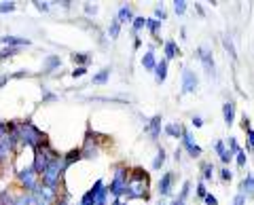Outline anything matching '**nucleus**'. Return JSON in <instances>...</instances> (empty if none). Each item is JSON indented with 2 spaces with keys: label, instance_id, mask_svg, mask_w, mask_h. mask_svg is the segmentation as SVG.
Instances as JSON below:
<instances>
[{
  "label": "nucleus",
  "instance_id": "1",
  "mask_svg": "<svg viewBox=\"0 0 254 205\" xmlns=\"http://www.w3.org/2000/svg\"><path fill=\"white\" fill-rule=\"evenodd\" d=\"M17 138H19V142L23 146H30V148H34V151L41 148V146H49L47 136L38 127H34L30 121L17 125Z\"/></svg>",
  "mask_w": 254,
  "mask_h": 205
},
{
  "label": "nucleus",
  "instance_id": "2",
  "mask_svg": "<svg viewBox=\"0 0 254 205\" xmlns=\"http://www.w3.org/2000/svg\"><path fill=\"white\" fill-rule=\"evenodd\" d=\"M66 161H64V156H60V159H55L51 165H49V169H47L43 173V186L47 188H51V191H55V188L60 186V180H62V173L66 171Z\"/></svg>",
  "mask_w": 254,
  "mask_h": 205
},
{
  "label": "nucleus",
  "instance_id": "3",
  "mask_svg": "<svg viewBox=\"0 0 254 205\" xmlns=\"http://www.w3.org/2000/svg\"><path fill=\"white\" fill-rule=\"evenodd\" d=\"M55 159H60V154L55 153L51 146H41V148L34 151V165H32V167H34V171L38 173V176H43Z\"/></svg>",
  "mask_w": 254,
  "mask_h": 205
},
{
  "label": "nucleus",
  "instance_id": "4",
  "mask_svg": "<svg viewBox=\"0 0 254 205\" xmlns=\"http://www.w3.org/2000/svg\"><path fill=\"white\" fill-rule=\"evenodd\" d=\"M127 186H129V169H127L125 165H119V167L115 169V178H113V182H110L108 191L115 199H119V197L125 195Z\"/></svg>",
  "mask_w": 254,
  "mask_h": 205
},
{
  "label": "nucleus",
  "instance_id": "5",
  "mask_svg": "<svg viewBox=\"0 0 254 205\" xmlns=\"http://www.w3.org/2000/svg\"><path fill=\"white\" fill-rule=\"evenodd\" d=\"M17 178H19V184L26 188L28 193H34V191H36V186L41 184V182H38V173L34 171V167L21 169V171L17 173Z\"/></svg>",
  "mask_w": 254,
  "mask_h": 205
},
{
  "label": "nucleus",
  "instance_id": "6",
  "mask_svg": "<svg viewBox=\"0 0 254 205\" xmlns=\"http://www.w3.org/2000/svg\"><path fill=\"white\" fill-rule=\"evenodd\" d=\"M182 146H185V151L189 153L190 159H197V156H201V148L197 146L193 133H190L189 129H185V133H182Z\"/></svg>",
  "mask_w": 254,
  "mask_h": 205
},
{
  "label": "nucleus",
  "instance_id": "7",
  "mask_svg": "<svg viewBox=\"0 0 254 205\" xmlns=\"http://www.w3.org/2000/svg\"><path fill=\"white\" fill-rule=\"evenodd\" d=\"M197 85H199V81H197V74L193 70L189 68L182 70V93H193L197 89Z\"/></svg>",
  "mask_w": 254,
  "mask_h": 205
},
{
  "label": "nucleus",
  "instance_id": "8",
  "mask_svg": "<svg viewBox=\"0 0 254 205\" xmlns=\"http://www.w3.org/2000/svg\"><path fill=\"white\" fill-rule=\"evenodd\" d=\"M125 197L127 199H148V191L144 184H138V182H129V186H127L125 191Z\"/></svg>",
  "mask_w": 254,
  "mask_h": 205
},
{
  "label": "nucleus",
  "instance_id": "9",
  "mask_svg": "<svg viewBox=\"0 0 254 205\" xmlns=\"http://www.w3.org/2000/svg\"><path fill=\"white\" fill-rule=\"evenodd\" d=\"M0 45L9 47V49H21V47H30L32 41L30 38H21V36H0Z\"/></svg>",
  "mask_w": 254,
  "mask_h": 205
},
{
  "label": "nucleus",
  "instance_id": "10",
  "mask_svg": "<svg viewBox=\"0 0 254 205\" xmlns=\"http://www.w3.org/2000/svg\"><path fill=\"white\" fill-rule=\"evenodd\" d=\"M102 188H104V182L102 180H95V184L83 195V199H81V205H93L95 199H98V195L102 193Z\"/></svg>",
  "mask_w": 254,
  "mask_h": 205
},
{
  "label": "nucleus",
  "instance_id": "11",
  "mask_svg": "<svg viewBox=\"0 0 254 205\" xmlns=\"http://www.w3.org/2000/svg\"><path fill=\"white\" fill-rule=\"evenodd\" d=\"M197 55L201 57V64L205 68V72H208L210 76H214V57H212V51L208 49V47H199V49H197Z\"/></svg>",
  "mask_w": 254,
  "mask_h": 205
},
{
  "label": "nucleus",
  "instance_id": "12",
  "mask_svg": "<svg viewBox=\"0 0 254 205\" xmlns=\"http://www.w3.org/2000/svg\"><path fill=\"white\" fill-rule=\"evenodd\" d=\"M174 180H176V176H174L172 171H168L165 176L159 180V193H161V197H168L172 193V186H174Z\"/></svg>",
  "mask_w": 254,
  "mask_h": 205
},
{
  "label": "nucleus",
  "instance_id": "13",
  "mask_svg": "<svg viewBox=\"0 0 254 205\" xmlns=\"http://www.w3.org/2000/svg\"><path fill=\"white\" fill-rule=\"evenodd\" d=\"M58 68H62V59L58 57V55H49V57L43 61L41 72H43V74H51L53 70H58Z\"/></svg>",
  "mask_w": 254,
  "mask_h": 205
},
{
  "label": "nucleus",
  "instance_id": "14",
  "mask_svg": "<svg viewBox=\"0 0 254 205\" xmlns=\"http://www.w3.org/2000/svg\"><path fill=\"white\" fill-rule=\"evenodd\" d=\"M146 133L150 136V140H157L159 138V133H161V116H153V119L148 121V127H144Z\"/></svg>",
  "mask_w": 254,
  "mask_h": 205
},
{
  "label": "nucleus",
  "instance_id": "15",
  "mask_svg": "<svg viewBox=\"0 0 254 205\" xmlns=\"http://www.w3.org/2000/svg\"><path fill=\"white\" fill-rule=\"evenodd\" d=\"M222 119H225L227 127L233 125V121H235V104L233 102H225V104H222Z\"/></svg>",
  "mask_w": 254,
  "mask_h": 205
},
{
  "label": "nucleus",
  "instance_id": "16",
  "mask_svg": "<svg viewBox=\"0 0 254 205\" xmlns=\"http://www.w3.org/2000/svg\"><path fill=\"white\" fill-rule=\"evenodd\" d=\"M214 151H216V153H218V156H220V161H222V163H225V165H227L229 161H231V159H233V153H231V151H227V148H225V142H220V140H218V142H214Z\"/></svg>",
  "mask_w": 254,
  "mask_h": 205
},
{
  "label": "nucleus",
  "instance_id": "17",
  "mask_svg": "<svg viewBox=\"0 0 254 205\" xmlns=\"http://www.w3.org/2000/svg\"><path fill=\"white\" fill-rule=\"evenodd\" d=\"M165 78H168V59H161L157 61V68H155V81L161 85L165 83Z\"/></svg>",
  "mask_w": 254,
  "mask_h": 205
},
{
  "label": "nucleus",
  "instance_id": "18",
  "mask_svg": "<svg viewBox=\"0 0 254 205\" xmlns=\"http://www.w3.org/2000/svg\"><path fill=\"white\" fill-rule=\"evenodd\" d=\"M146 180H148V171H144L142 167H133V169H129V182L146 184Z\"/></svg>",
  "mask_w": 254,
  "mask_h": 205
},
{
  "label": "nucleus",
  "instance_id": "19",
  "mask_svg": "<svg viewBox=\"0 0 254 205\" xmlns=\"http://www.w3.org/2000/svg\"><path fill=\"white\" fill-rule=\"evenodd\" d=\"M163 131H165V136H170V138H176V140H182V133H185V127L178 123H170V125H165L163 127Z\"/></svg>",
  "mask_w": 254,
  "mask_h": 205
},
{
  "label": "nucleus",
  "instance_id": "20",
  "mask_svg": "<svg viewBox=\"0 0 254 205\" xmlns=\"http://www.w3.org/2000/svg\"><path fill=\"white\" fill-rule=\"evenodd\" d=\"M81 154H83V159H93L98 154V144H91V140H85Z\"/></svg>",
  "mask_w": 254,
  "mask_h": 205
},
{
  "label": "nucleus",
  "instance_id": "21",
  "mask_svg": "<svg viewBox=\"0 0 254 205\" xmlns=\"http://www.w3.org/2000/svg\"><path fill=\"white\" fill-rule=\"evenodd\" d=\"M108 78H110V68H102L98 74L91 76V83H93V85H106Z\"/></svg>",
  "mask_w": 254,
  "mask_h": 205
},
{
  "label": "nucleus",
  "instance_id": "22",
  "mask_svg": "<svg viewBox=\"0 0 254 205\" xmlns=\"http://www.w3.org/2000/svg\"><path fill=\"white\" fill-rule=\"evenodd\" d=\"M165 59H174L176 55H180V49H178V43L174 41H165Z\"/></svg>",
  "mask_w": 254,
  "mask_h": 205
},
{
  "label": "nucleus",
  "instance_id": "23",
  "mask_svg": "<svg viewBox=\"0 0 254 205\" xmlns=\"http://www.w3.org/2000/svg\"><path fill=\"white\" fill-rule=\"evenodd\" d=\"M117 19L125 23V21H133V13H131V6L129 4H121V9H119V15Z\"/></svg>",
  "mask_w": 254,
  "mask_h": 205
},
{
  "label": "nucleus",
  "instance_id": "24",
  "mask_svg": "<svg viewBox=\"0 0 254 205\" xmlns=\"http://www.w3.org/2000/svg\"><path fill=\"white\" fill-rule=\"evenodd\" d=\"M142 66H144L146 70H155V68H157V61H155V53H153V49H148V51L144 53V57H142Z\"/></svg>",
  "mask_w": 254,
  "mask_h": 205
},
{
  "label": "nucleus",
  "instance_id": "25",
  "mask_svg": "<svg viewBox=\"0 0 254 205\" xmlns=\"http://www.w3.org/2000/svg\"><path fill=\"white\" fill-rule=\"evenodd\" d=\"M72 61L78 64L81 68H87V64L91 61V55L89 53H72Z\"/></svg>",
  "mask_w": 254,
  "mask_h": 205
},
{
  "label": "nucleus",
  "instance_id": "26",
  "mask_svg": "<svg viewBox=\"0 0 254 205\" xmlns=\"http://www.w3.org/2000/svg\"><path fill=\"white\" fill-rule=\"evenodd\" d=\"M13 205H38V201L34 195H19Z\"/></svg>",
  "mask_w": 254,
  "mask_h": 205
},
{
  "label": "nucleus",
  "instance_id": "27",
  "mask_svg": "<svg viewBox=\"0 0 254 205\" xmlns=\"http://www.w3.org/2000/svg\"><path fill=\"white\" fill-rule=\"evenodd\" d=\"M83 159V154H81V151H70V153H66L64 154V161H66V165H72V163H76V161H81Z\"/></svg>",
  "mask_w": 254,
  "mask_h": 205
},
{
  "label": "nucleus",
  "instance_id": "28",
  "mask_svg": "<svg viewBox=\"0 0 254 205\" xmlns=\"http://www.w3.org/2000/svg\"><path fill=\"white\" fill-rule=\"evenodd\" d=\"M214 176V165L212 163H203L201 165V180L203 182H208V180H212Z\"/></svg>",
  "mask_w": 254,
  "mask_h": 205
},
{
  "label": "nucleus",
  "instance_id": "29",
  "mask_svg": "<svg viewBox=\"0 0 254 205\" xmlns=\"http://www.w3.org/2000/svg\"><path fill=\"white\" fill-rule=\"evenodd\" d=\"M165 156H168V154H165V151H163V148H159L157 154H155V159H153V169H161V165L165 163Z\"/></svg>",
  "mask_w": 254,
  "mask_h": 205
},
{
  "label": "nucleus",
  "instance_id": "30",
  "mask_svg": "<svg viewBox=\"0 0 254 205\" xmlns=\"http://www.w3.org/2000/svg\"><path fill=\"white\" fill-rule=\"evenodd\" d=\"M242 191L246 195H254V178L252 176H246V180L242 182Z\"/></svg>",
  "mask_w": 254,
  "mask_h": 205
},
{
  "label": "nucleus",
  "instance_id": "31",
  "mask_svg": "<svg viewBox=\"0 0 254 205\" xmlns=\"http://www.w3.org/2000/svg\"><path fill=\"white\" fill-rule=\"evenodd\" d=\"M106 32H108V36H110V38H117V36H119V32H121V21L115 19V21L108 26Z\"/></svg>",
  "mask_w": 254,
  "mask_h": 205
},
{
  "label": "nucleus",
  "instance_id": "32",
  "mask_svg": "<svg viewBox=\"0 0 254 205\" xmlns=\"http://www.w3.org/2000/svg\"><path fill=\"white\" fill-rule=\"evenodd\" d=\"M146 28H148L150 34H157L159 28H161V21H159V19H148V21H146Z\"/></svg>",
  "mask_w": 254,
  "mask_h": 205
},
{
  "label": "nucleus",
  "instance_id": "33",
  "mask_svg": "<svg viewBox=\"0 0 254 205\" xmlns=\"http://www.w3.org/2000/svg\"><path fill=\"white\" fill-rule=\"evenodd\" d=\"M146 17H136V19H133L131 23H133V32H140V30H144L146 28Z\"/></svg>",
  "mask_w": 254,
  "mask_h": 205
},
{
  "label": "nucleus",
  "instance_id": "34",
  "mask_svg": "<svg viewBox=\"0 0 254 205\" xmlns=\"http://www.w3.org/2000/svg\"><path fill=\"white\" fill-rule=\"evenodd\" d=\"M13 11H17V4L15 2H0V15L2 13H13Z\"/></svg>",
  "mask_w": 254,
  "mask_h": 205
},
{
  "label": "nucleus",
  "instance_id": "35",
  "mask_svg": "<svg viewBox=\"0 0 254 205\" xmlns=\"http://www.w3.org/2000/svg\"><path fill=\"white\" fill-rule=\"evenodd\" d=\"M13 203H15V201H13L11 193H6V191L0 193V205H13Z\"/></svg>",
  "mask_w": 254,
  "mask_h": 205
},
{
  "label": "nucleus",
  "instance_id": "36",
  "mask_svg": "<svg viewBox=\"0 0 254 205\" xmlns=\"http://www.w3.org/2000/svg\"><path fill=\"white\" fill-rule=\"evenodd\" d=\"M174 11H176V15H185V11H187L185 0H176V2H174Z\"/></svg>",
  "mask_w": 254,
  "mask_h": 205
},
{
  "label": "nucleus",
  "instance_id": "37",
  "mask_svg": "<svg viewBox=\"0 0 254 205\" xmlns=\"http://www.w3.org/2000/svg\"><path fill=\"white\" fill-rule=\"evenodd\" d=\"M222 45H225V49H227L229 53H231V57L235 59V57H237V53H235V49H233V43H231V38H229V36H225V41H222Z\"/></svg>",
  "mask_w": 254,
  "mask_h": 205
},
{
  "label": "nucleus",
  "instance_id": "38",
  "mask_svg": "<svg viewBox=\"0 0 254 205\" xmlns=\"http://www.w3.org/2000/svg\"><path fill=\"white\" fill-rule=\"evenodd\" d=\"M235 163L240 165V167H246V163H248V156H246V153L244 151H240L235 154Z\"/></svg>",
  "mask_w": 254,
  "mask_h": 205
},
{
  "label": "nucleus",
  "instance_id": "39",
  "mask_svg": "<svg viewBox=\"0 0 254 205\" xmlns=\"http://www.w3.org/2000/svg\"><path fill=\"white\" fill-rule=\"evenodd\" d=\"M195 191H197V197H199V199H205V197H208V191H205V184H203V182L197 184Z\"/></svg>",
  "mask_w": 254,
  "mask_h": 205
},
{
  "label": "nucleus",
  "instance_id": "40",
  "mask_svg": "<svg viewBox=\"0 0 254 205\" xmlns=\"http://www.w3.org/2000/svg\"><path fill=\"white\" fill-rule=\"evenodd\" d=\"M189 193H190V182H185V184H182V191H180V199L187 201L189 199Z\"/></svg>",
  "mask_w": 254,
  "mask_h": 205
},
{
  "label": "nucleus",
  "instance_id": "41",
  "mask_svg": "<svg viewBox=\"0 0 254 205\" xmlns=\"http://www.w3.org/2000/svg\"><path fill=\"white\" fill-rule=\"evenodd\" d=\"M85 13H87V15H95V13H98V4L87 2V4H85Z\"/></svg>",
  "mask_w": 254,
  "mask_h": 205
},
{
  "label": "nucleus",
  "instance_id": "42",
  "mask_svg": "<svg viewBox=\"0 0 254 205\" xmlns=\"http://www.w3.org/2000/svg\"><path fill=\"white\" fill-rule=\"evenodd\" d=\"M220 178H222V180H225V182H231L233 173H231V171H229V169L225 167V169H220Z\"/></svg>",
  "mask_w": 254,
  "mask_h": 205
},
{
  "label": "nucleus",
  "instance_id": "43",
  "mask_svg": "<svg viewBox=\"0 0 254 205\" xmlns=\"http://www.w3.org/2000/svg\"><path fill=\"white\" fill-rule=\"evenodd\" d=\"M229 148H231V153H240V146H237V140L235 138H229Z\"/></svg>",
  "mask_w": 254,
  "mask_h": 205
},
{
  "label": "nucleus",
  "instance_id": "44",
  "mask_svg": "<svg viewBox=\"0 0 254 205\" xmlns=\"http://www.w3.org/2000/svg\"><path fill=\"white\" fill-rule=\"evenodd\" d=\"M34 6H36V9L41 11V13H47V11H49V2H38V0H36Z\"/></svg>",
  "mask_w": 254,
  "mask_h": 205
},
{
  "label": "nucleus",
  "instance_id": "45",
  "mask_svg": "<svg viewBox=\"0 0 254 205\" xmlns=\"http://www.w3.org/2000/svg\"><path fill=\"white\" fill-rule=\"evenodd\" d=\"M231 205H246V195H235Z\"/></svg>",
  "mask_w": 254,
  "mask_h": 205
},
{
  "label": "nucleus",
  "instance_id": "46",
  "mask_svg": "<svg viewBox=\"0 0 254 205\" xmlns=\"http://www.w3.org/2000/svg\"><path fill=\"white\" fill-rule=\"evenodd\" d=\"M155 17H157V19H161V21L165 19V11H163V6H157V9H155Z\"/></svg>",
  "mask_w": 254,
  "mask_h": 205
},
{
  "label": "nucleus",
  "instance_id": "47",
  "mask_svg": "<svg viewBox=\"0 0 254 205\" xmlns=\"http://www.w3.org/2000/svg\"><path fill=\"white\" fill-rule=\"evenodd\" d=\"M246 133H248V144H250V148H252V151H254V129L250 127L248 131H246Z\"/></svg>",
  "mask_w": 254,
  "mask_h": 205
},
{
  "label": "nucleus",
  "instance_id": "48",
  "mask_svg": "<svg viewBox=\"0 0 254 205\" xmlns=\"http://www.w3.org/2000/svg\"><path fill=\"white\" fill-rule=\"evenodd\" d=\"M23 76H30V70H19V72L11 74V78H23Z\"/></svg>",
  "mask_w": 254,
  "mask_h": 205
},
{
  "label": "nucleus",
  "instance_id": "49",
  "mask_svg": "<svg viewBox=\"0 0 254 205\" xmlns=\"http://www.w3.org/2000/svg\"><path fill=\"white\" fill-rule=\"evenodd\" d=\"M203 201H205V205H218V201H216V197L214 195H208Z\"/></svg>",
  "mask_w": 254,
  "mask_h": 205
},
{
  "label": "nucleus",
  "instance_id": "50",
  "mask_svg": "<svg viewBox=\"0 0 254 205\" xmlns=\"http://www.w3.org/2000/svg\"><path fill=\"white\" fill-rule=\"evenodd\" d=\"M85 72H87V68H76L74 72H72V76L74 78H81V76H85Z\"/></svg>",
  "mask_w": 254,
  "mask_h": 205
},
{
  "label": "nucleus",
  "instance_id": "51",
  "mask_svg": "<svg viewBox=\"0 0 254 205\" xmlns=\"http://www.w3.org/2000/svg\"><path fill=\"white\" fill-rule=\"evenodd\" d=\"M53 100H58V96H53L51 91H45V96H43V102H53Z\"/></svg>",
  "mask_w": 254,
  "mask_h": 205
},
{
  "label": "nucleus",
  "instance_id": "52",
  "mask_svg": "<svg viewBox=\"0 0 254 205\" xmlns=\"http://www.w3.org/2000/svg\"><path fill=\"white\" fill-rule=\"evenodd\" d=\"M193 127L197 129V127H203V119L201 116H193Z\"/></svg>",
  "mask_w": 254,
  "mask_h": 205
},
{
  "label": "nucleus",
  "instance_id": "53",
  "mask_svg": "<svg viewBox=\"0 0 254 205\" xmlns=\"http://www.w3.org/2000/svg\"><path fill=\"white\" fill-rule=\"evenodd\" d=\"M9 78H11V76H6V74H0V89H2V87H4L6 83H9Z\"/></svg>",
  "mask_w": 254,
  "mask_h": 205
},
{
  "label": "nucleus",
  "instance_id": "54",
  "mask_svg": "<svg viewBox=\"0 0 254 205\" xmlns=\"http://www.w3.org/2000/svg\"><path fill=\"white\" fill-rule=\"evenodd\" d=\"M185 203H187V201H182V199H180V197H178V199H176V201H172V205H185Z\"/></svg>",
  "mask_w": 254,
  "mask_h": 205
},
{
  "label": "nucleus",
  "instance_id": "55",
  "mask_svg": "<svg viewBox=\"0 0 254 205\" xmlns=\"http://www.w3.org/2000/svg\"><path fill=\"white\" fill-rule=\"evenodd\" d=\"M140 45H142V41H140V38L136 36V41H133V47H136V49H140Z\"/></svg>",
  "mask_w": 254,
  "mask_h": 205
},
{
  "label": "nucleus",
  "instance_id": "56",
  "mask_svg": "<svg viewBox=\"0 0 254 205\" xmlns=\"http://www.w3.org/2000/svg\"><path fill=\"white\" fill-rule=\"evenodd\" d=\"M110 205H123V203H121V201H119V199H115V201H113V203H110Z\"/></svg>",
  "mask_w": 254,
  "mask_h": 205
}]
</instances>
